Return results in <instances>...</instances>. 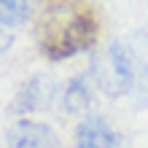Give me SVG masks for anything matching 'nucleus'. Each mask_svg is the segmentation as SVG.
Masks as SVG:
<instances>
[{"label":"nucleus","instance_id":"nucleus-1","mask_svg":"<svg viewBox=\"0 0 148 148\" xmlns=\"http://www.w3.org/2000/svg\"><path fill=\"white\" fill-rule=\"evenodd\" d=\"M97 24L89 14L73 8L70 3L51 5L38 24V46L49 59H65L94 43Z\"/></svg>","mask_w":148,"mask_h":148},{"label":"nucleus","instance_id":"nucleus-2","mask_svg":"<svg viewBox=\"0 0 148 148\" xmlns=\"http://www.w3.org/2000/svg\"><path fill=\"white\" fill-rule=\"evenodd\" d=\"M92 78L108 97H121L132 86V57L121 43H110L92 57Z\"/></svg>","mask_w":148,"mask_h":148},{"label":"nucleus","instance_id":"nucleus-3","mask_svg":"<svg viewBox=\"0 0 148 148\" xmlns=\"http://www.w3.org/2000/svg\"><path fill=\"white\" fill-rule=\"evenodd\" d=\"M57 94V84L54 78L46 75V73H38V75H30L27 81L22 84L16 100L11 102V110L14 113H35V110H43L51 105Z\"/></svg>","mask_w":148,"mask_h":148},{"label":"nucleus","instance_id":"nucleus-4","mask_svg":"<svg viewBox=\"0 0 148 148\" xmlns=\"http://www.w3.org/2000/svg\"><path fill=\"white\" fill-rule=\"evenodd\" d=\"M8 148H59L54 129L40 121H16L5 135Z\"/></svg>","mask_w":148,"mask_h":148},{"label":"nucleus","instance_id":"nucleus-5","mask_svg":"<svg viewBox=\"0 0 148 148\" xmlns=\"http://www.w3.org/2000/svg\"><path fill=\"white\" fill-rule=\"evenodd\" d=\"M75 145L78 148H121V137L110 129V124L100 113H89L81 119L75 129Z\"/></svg>","mask_w":148,"mask_h":148},{"label":"nucleus","instance_id":"nucleus-6","mask_svg":"<svg viewBox=\"0 0 148 148\" xmlns=\"http://www.w3.org/2000/svg\"><path fill=\"white\" fill-rule=\"evenodd\" d=\"M65 110H70V113H84L86 108L92 105V92H89V78H75V81L67 84V89H65Z\"/></svg>","mask_w":148,"mask_h":148},{"label":"nucleus","instance_id":"nucleus-7","mask_svg":"<svg viewBox=\"0 0 148 148\" xmlns=\"http://www.w3.org/2000/svg\"><path fill=\"white\" fill-rule=\"evenodd\" d=\"M35 0H0V24L3 27H19L30 19Z\"/></svg>","mask_w":148,"mask_h":148},{"label":"nucleus","instance_id":"nucleus-8","mask_svg":"<svg viewBox=\"0 0 148 148\" xmlns=\"http://www.w3.org/2000/svg\"><path fill=\"white\" fill-rule=\"evenodd\" d=\"M127 49H129V54L140 62V67L148 70V32H132L129 40H127Z\"/></svg>","mask_w":148,"mask_h":148},{"label":"nucleus","instance_id":"nucleus-9","mask_svg":"<svg viewBox=\"0 0 148 148\" xmlns=\"http://www.w3.org/2000/svg\"><path fill=\"white\" fill-rule=\"evenodd\" d=\"M11 43H14V35H11V32H5L3 27H0V54H3V51L11 46Z\"/></svg>","mask_w":148,"mask_h":148}]
</instances>
